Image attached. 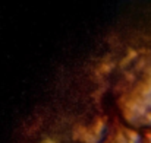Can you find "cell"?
I'll use <instances>...</instances> for the list:
<instances>
[{"instance_id":"cell-1","label":"cell","mask_w":151,"mask_h":143,"mask_svg":"<svg viewBox=\"0 0 151 143\" xmlns=\"http://www.w3.org/2000/svg\"><path fill=\"white\" fill-rule=\"evenodd\" d=\"M111 104L120 121L135 130L151 129V50L129 55L111 82Z\"/></svg>"},{"instance_id":"cell-2","label":"cell","mask_w":151,"mask_h":143,"mask_svg":"<svg viewBox=\"0 0 151 143\" xmlns=\"http://www.w3.org/2000/svg\"><path fill=\"white\" fill-rule=\"evenodd\" d=\"M137 143H151V129L150 130H142L138 133Z\"/></svg>"}]
</instances>
